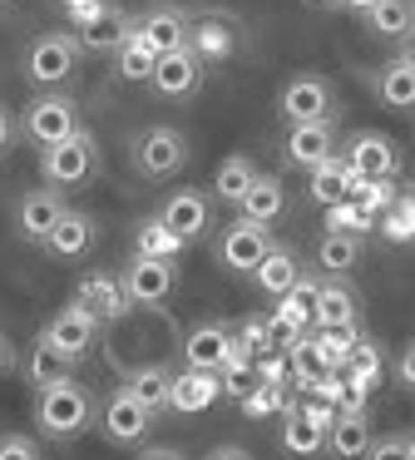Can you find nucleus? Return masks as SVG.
Returning <instances> with one entry per match:
<instances>
[{
  "mask_svg": "<svg viewBox=\"0 0 415 460\" xmlns=\"http://www.w3.org/2000/svg\"><path fill=\"white\" fill-rule=\"evenodd\" d=\"M154 426V411L134 396L128 386H119L114 396L104 401V416H99V430H104L109 446H138Z\"/></svg>",
  "mask_w": 415,
  "mask_h": 460,
  "instance_id": "9",
  "label": "nucleus"
},
{
  "mask_svg": "<svg viewBox=\"0 0 415 460\" xmlns=\"http://www.w3.org/2000/svg\"><path fill=\"white\" fill-rule=\"evenodd\" d=\"M148 84H154L158 100H193V94L203 90V60H198L188 45L183 50H168V55H158Z\"/></svg>",
  "mask_w": 415,
  "mask_h": 460,
  "instance_id": "11",
  "label": "nucleus"
},
{
  "mask_svg": "<svg viewBox=\"0 0 415 460\" xmlns=\"http://www.w3.org/2000/svg\"><path fill=\"white\" fill-rule=\"evenodd\" d=\"M183 164H188V139L168 124H154L134 139V169L144 179H173Z\"/></svg>",
  "mask_w": 415,
  "mask_h": 460,
  "instance_id": "5",
  "label": "nucleus"
},
{
  "mask_svg": "<svg viewBox=\"0 0 415 460\" xmlns=\"http://www.w3.org/2000/svg\"><path fill=\"white\" fill-rule=\"evenodd\" d=\"M183 248H188V243L178 238V233L168 228L158 213H154V218H144V223L134 228V252H148V258H178Z\"/></svg>",
  "mask_w": 415,
  "mask_h": 460,
  "instance_id": "34",
  "label": "nucleus"
},
{
  "mask_svg": "<svg viewBox=\"0 0 415 460\" xmlns=\"http://www.w3.org/2000/svg\"><path fill=\"white\" fill-rule=\"evenodd\" d=\"M326 228H331V233H371L375 228V213L356 208V203L346 199V203H331V208H326Z\"/></svg>",
  "mask_w": 415,
  "mask_h": 460,
  "instance_id": "41",
  "label": "nucleus"
},
{
  "mask_svg": "<svg viewBox=\"0 0 415 460\" xmlns=\"http://www.w3.org/2000/svg\"><path fill=\"white\" fill-rule=\"evenodd\" d=\"M341 5H346V11H356V15H366V11L375 5V0H341Z\"/></svg>",
  "mask_w": 415,
  "mask_h": 460,
  "instance_id": "50",
  "label": "nucleus"
},
{
  "mask_svg": "<svg viewBox=\"0 0 415 460\" xmlns=\"http://www.w3.org/2000/svg\"><path fill=\"white\" fill-rule=\"evenodd\" d=\"M75 35H79V45H84L89 55H114L119 45L134 35V21H128L119 5H104V11L89 15L84 25H75Z\"/></svg>",
  "mask_w": 415,
  "mask_h": 460,
  "instance_id": "20",
  "label": "nucleus"
},
{
  "mask_svg": "<svg viewBox=\"0 0 415 460\" xmlns=\"http://www.w3.org/2000/svg\"><path fill=\"white\" fill-rule=\"evenodd\" d=\"M89 248H94V218L79 213V208H65V218H59L55 233L45 238V252L59 262H75V258H84Z\"/></svg>",
  "mask_w": 415,
  "mask_h": 460,
  "instance_id": "22",
  "label": "nucleus"
},
{
  "mask_svg": "<svg viewBox=\"0 0 415 460\" xmlns=\"http://www.w3.org/2000/svg\"><path fill=\"white\" fill-rule=\"evenodd\" d=\"M331 104H336V94L322 75H292L282 84V94H277V114L287 124H316L331 114Z\"/></svg>",
  "mask_w": 415,
  "mask_h": 460,
  "instance_id": "8",
  "label": "nucleus"
},
{
  "mask_svg": "<svg viewBox=\"0 0 415 460\" xmlns=\"http://www.w3.org/2000/svg\"><path fill=\"white\" fill-rule=\"evenodd\" d=\"M79 129H84V124H79V104L59 90L35 94V100L25 104V114H20V134H25L30 144H40V149H49V144L69 139V134H79Z\"/></svg>",
  "mask_w": 415,
  "mask_h": 460,
  "instance_id": "3",
  "label": "nucleus"
},
{
  "mask_svg": "<svg viewBox=\"0 0 415 460\" xmlns=\"http://www.w3.org/2000/svg\"><path fill=\"white\" fill-rule=\"evenodd\" d=\"M401 60H411V65H415V25H411V35L401 40Z\"/></svg>",
  "mask_w": 415,
  "mask_h": 460,
  "instance_id": "49",
  "label": "nucleus"
},
{
  "mask_svg": "<svg viewBox=\"0 0 415 460\" xmlns=\"http://www.w3.org/2000/svg\"><path fill=\"white\" fill-rule=\"evenodd\" d=\"M282 450H287V456H316V450H326V426L302 406V401H292V406H287Z\"/></svg>",
  "mask_w": 415,
  "mask_h": 460,
  "instance_id": "25",
  "label": "nucleus"
},
{
  "mask_svg": "<svg viewBox=\"0 0 415 460\" xmlns=\"http://www.w3.org/2000/svg\"><path fill=\"white\" fill-rule=\"evenodd\" d=\"M405 456H411V460H415V440H405Z\"/></svg>",
  "mask_w": 415,
  "mask_h": 460,
  "instance_id": "52",
  "label": "nucleus"
},
{
  "mask_svg": "<svg viewBox=\"0 0 415 460\" xmlns=\"http://www.w3.org/2000/svg\"><path fill=\"white\" fill-rule=\"evenodd\" d=\"M35 456H40V446L30 436H15V430L0 436V460H35Z\"/></svg>",
  "mask_w": 415,
  "mask_h": 460,
  "instance_id": "43",
  "label": "nucleus"
},
{
  "mask_svg": "<svg viewBox=\"0 0 415 460\" xmlns=\"http://www.w3.org/2000/svg\"><path fill=\"white\" fill-rule=\"evenodd\" d=\"M227 361H233V327H223V322H198L183 337V367L223 371Z\"/></svg>",
  "mask_w": 415,
  "mask_h": 460,
  "instance_id": "18",
  "label": "nucleus"
},
{
  "mask_svg": "<svg viewBox=\"0 0 415 460\" xmlns=\"http://www.w3.org/2000/svg\"><path fill=\"white\" fill-rule=\"evenodd\" d=\"M267 252H272V228H267V223L237 218L217 233V262H223L227 272H247V278H252V268Z\"/></svg>",
  "mask_w": 415,
  "mask_h": 460,
  "instance_id": "6",
  "label": "nucleus"
},
{
  "mask_svg": "<svg viewBox=\"0 0 415 460\" xmlns=\"http://www.w3.org/2000/svg\"><path fill=\"white\" fill-rule=\"evenodd\" d=\"M395 208L405 213V223H411V233H415V193H395Z\"/></svg>",
  "mask_w": 415,
  "mask_h": 460,
  "instance_id": "47",
  "label": "nucleus"
},
{
  "mask_svg": "<svg viewBox=\"0 0 415 460\" xmlns=\"http://www.w3.org/2000/svg\"><path fill=\"white\" fill-rule=\"evenodd\" d=\"M361 21H366V31L381 35V40H405L411 25H415V0H375Z\"/></svg>",
  "mask_w": 415,
  "mask_h": 460,
  "instance_id": "28",
  "label": "nucleus"
},
{
  "mask_svg": "<svg viewBox=\"0 0 415 460\" xmlns=\"http://www.w3.org/2000/svg\"><path fill=\"white\" fill-rule=\"evenodd\" d=\"M79 55H84V45H79L75 31L40 35V40H30V50H25V80L40 84V90H55V84H65L69 75H75Z\"/></svg>",
  "mask_w": 415,
  "mask_h": 460,
  "instance_id": "2",
  "label": "nucleus"
},
{
  "mask_svg": "<svg viewBox=\"0 0 415 460\" xmlns=\"http://www.w3.org/2000/svg\"><path fill=\"white\" fill-rule=\"evenodd\" d=\"M356 262H361V233H322V243H316V268L331 272V278H341V272H351Z\"/></svg>",
  "mask_w": 415,
  "mask_h": 460,
  "instance_id": "29",
  "label": "nucleus"
},
{
  "mask_svg": "<svg viewBox=\"0 0 415 460\" xmlns=\"http://www.w3.org/2000/svg\"><path fill=\"white\" fill-rule=\"evenodd\" d=\"M217 376H223V396H227V401H237V406H243V401L252 396L257 386H262V376H257V361H252V357L227 361V367L217 371Z\"/></svg>",
  "mask_w": 415,
  "mask_h": 460,
  "instance_id": "38",
  "label": "nucleus"
},
{
  "mask_svg": "<svg viewBox=\"0 0 415 460\" xmlns=\"http://www.w3.org/2000/svg\"><path fill=\"white\" fill-rule=\"evenodd\" d=\"M395 376H401V381H405V386H411V391H415V341H411V347H405V351H401V357H395Z\"/></svg>",
  "mask_w": 415,
  "mask_h": 460,
  "instance_id": "46",
  "label": "nucleus"
},
{
  "mask_svg": "<svg viewBox=\"0 0 415 460\" xmlns=\"http://www.w3.org/2000/svg\"><path fill=\"white\" fill-rule=\"evenodd\" d=\"M287 164H296V169H316L322 159H331L336 139H331V124L316 119V124H287Z\"/></svg>",
  "mask_w": 415,
  "mask_h": 460,
  "instance_id": "21",
  "label": "nucleus"
},
{
  "mask_svg": "<svg viewBox=\"0 0 415 460\" xmlns=\"http://www.w3.org/2000/svg\"><path fill=\"white\" fill-rule=\"evenodd\" d=\"M306 5H322V11H331V5H341V0H306Z\"/></svg>",
  "mask_w": 415,
  "mask_h": 460,
  "instance_id": "51",
  "label": "nucleus"
},
{
  "mask_svg": "<svg viewBox=\"0 0 415 460\" xmlns=\"http://www.w3.org/2000/svg\"><path fill=\"white\" fill-rule=\"evenodd\" d=\"M296 278H302V262H296V252L282 248V243H272V252H267V258L252 268V282L267 292V297H282V292H292Z\"/></svg>",
  "mask_w": 415,
  "mask_h": 460,
  "instance_id": "26",
  "label": "nucleus"
},
{
  "mask_svg": "<svg viewBox=\"0 0 415 460\" xmlns=\"http://www.w3.org/2000/svg\"><path fill=\"white\" fill-rule=\"evenodd\" d=\"M65 189H55V183H45V189H30L25 199L15 203V228L25 243H40L45 248V238L55 233V223L65 218Z\"/></svg>",
  "mask_w": 415,
  "mask_h": 460,
  "instance_id": "10",
  "label": "nucleus"
},
{
  "mask_svg": "<svg viewBox=\"0 0 415 460\" xmlns=\"http://www.w3.org/2000/svg\"><path fill=\"white\" fill-rule=\"evenodd\" d=\"M351 203L381 218V213L395 203V183H391V179H356V183H351Z\"/></svg>",
  "mask_w": 415,
  "mask_h": 460,
  "instance_id": "40",
  "label": "nucleus"
},
{
  "mask_svg": "<svg viewBox=\"0 0 415 460\" xmlns=\"http://www.w3.org/2000/svg\"><path fill=\"white\" fill-rule=\"evenodd\" d=\"M361 307H356V292L346 282H322L316 292V322L312 327H336V322H356Z\"/></svg>",
  "mask_w": 415,
  "mask_h": 460,
  "instance_id": "33",
  "label": "nucleus"
},
{
  "mask_svg": "<svg viewBox=\"0 0 415 460\" xmlns=\"http://www.w3.org/2000/svg\"><path fill=\"white\" fill-rule=\"evenodd\" d=\"M168 381H173V371H168V367H138L134 376L124 381V386L134 391V396H138V401H144V406L158 416V411L168 406Z\"/></svg>",
  "mask_w": 415,
  "mask_h": 460,
  "instance_id": "36",
  "label": "nucleus"
},
{
  "mask_svg": "<svg viewBox=\"0 0 415 460\" xmlns=\"http://www.w3.org/2000/svg\"><path fill=\"white\" fill-rule=\"evenodd\" d=\"M208 456H213V460H227V456H233V460H243L247 450H243V446H213V450H208Z\"/></svg>",
  "mask_w": 415,
  "mask_h": 460,
  "instance_id": "48",
  "label": "nucleus"
},
{
  "mask_svg": "<svg viewBox=\"0 0 415 460\" xmlns=\"http://www.w3.org/2000/svg\"><path fill=\"white\" fill-rule=\"evenodd\" d=\"M134 35L154 55L183 50V45H188V15L173 11V5H158V11H148V15H138V21H134Z\"/></svg>",
  "mask_w": 415,
  "mask_h": 460,
  "instance_id": "19",
  "label": "nucleus"
},
{
  "mask_svg": "<svg viewBox=\"0 0 415 460\" xmlns=\"http://www.w3.org/2000/svg\"><path fill=\"white\" fill-rule=\"evenodd\" d=\"M341 159L351 164L356 179H395V169H401V154H395V144L385 139L381 129L351 134V144H346Z\"/></svg>",
  "mask_w": 415,
  "mask_h": 460,
  "instance_id": "15",
  "label": "nucleus"
},
{
  "mask_svg": "<svg viewBox=\"0 0 415 460\" xmlns=\"http://www.w3.org/2000/svg\"><path fill=\"white\" fill-rule=\"evenodd\" d=\"M10 371H20V347L10 332H0V376H10Z\"/></svg>",
  "mask_w": 415,
  "mask_h": 460,
  "instance_id": "45",
  "label": "nucleus"
},
{
  "mask_svg": "<svg viewBox=\"0 0 415 460\" xmlns=\"http://www.w3.org/2000/svg\"><path fill=\"white\" fill-rule=\"evenodd\" d=\"M282 208H287V189H282V179H277V173H257L252 189L237 199V218L267 223V228L282 218Z\"/></svg>",
  "mask_w": 415,
  "mask_h": 460,
  "instance_id": "23",
  "label": "nucleus"
},
{
  "mask_svg": "<svg viewBox=\"0 0 415 460\" xmlns=\"http://www.w3.org/2000/svg\"><path fill=\"white\" fill-rule=\"evenodd\" d=\"M69 367H75V361L69 357H59L55 347H49L45 337H35V347L25 351V357H20V371H25V381L30 386H49V381H59V376H69Z\"/></svg>",
  "mask_w": 415,
  "mask_h": 460,
  "instance_id": "31",
  "label": "nucleus"
},
{
  "mask_svg": "<svg viewBox=\"0 0 415 460\" xmlns=\"http://www.w3.org/2000/svg\"><path fill=\"white\" fill-rule=\"evenodd\" d=\"M375 94L385 110H415V65L411 60H391L375 75Z\"/></svg>",
  "mask_w": 415,
  "mask_h": 460,
  "instance_id": "30",
  "label": "nucleus"
},
{
  "mask_svg": "<svg viewBox=\"0 0 415 460\" xmlns=\"http://www.w3.org/2000/svg\"><path fill=\"white\" fill-rule=\"evenodd\" d=\"M217 396H223V376H217V371H203V367H183L168 381V411H178V416H198V411H208Z\"/></svg>",
  "mask_w": 415,
  "mask_h": 460,
  "instance_id": "17",
  "label": "nucleus"
},
{
  "mask_svg": "<svg viewBox=\"0 0 415 460\" xmlns=\"http://www.w3.org/2000/svg\"><path fill=\"white\" fill-rule=\"evenodd\" d=\"M59 5H65V11H69V5H79V0H59Z\"/></svg>",
  "mask_w": 415,
  "mask_h": 460,
  "instance_id": "53",
  "label": "nucleus"
},
{
  "mask_svg": "<svg viewBox=\"0 0 415 460\" xmlns=\"http://www.w3.org/2000/svg\"><path fill=\"white\" fill-rule=\"evenodd\" d=\"M252 179H257L252 159H247V154H227V159L217 164V173H213V199H223V203L237 208V199L252 189Z\"/></svg>",
  "mask_w": 415,
  "mask_h": 460,
  "instance_id": "32",
  "label": "nucleus"
},
{
  "mask_svg": "<svg viewBox=\"0 0 415 460\" xmlns=\"http://www.w3.org/2000/svg\"><path fill=\"white\" fill-rule=\"evenodd\" d=\"M69 302H79L99 327H114V322L128 312L124 278H114V272H89V278H79V288H75V297H69Z\"/></svg>",
  "mask_w": 415,
  "mask_h": 460,
  "instance_id": "14",
  "label": "nucleus"
},
{
  "mask_svg": "<svg viewBox=\"0 0 415 460\" xmlns=\"http://www.w3.org/2000/svg\"><path fill=\"white\" fill-rule=\"evenodd\" d=\"M89 420H94V391L79 386L75 376H59V381H49V386L35 391V426H40V436L75 440V436L89 430Z\"/></svg>",
  "mask_w": 415,
  "mask_h": 460,
  "instance_id": "1",
  "label": "nucleus"
},
{
  "mask_svg": "<svg viewBox=\"0 0 415 460\" xmlns=\"http://www.w3.org/2000/svg\"><path fill=\"white\" fill-rule=\"evenodd\" d=\"M15 139H20V114L10 104H0V159L15 149Z\"/></svg>",
  "mask_w": 415,
  "mask_h": 460,
  "instance_id": "44",
  "label": "nucleus"
},
{
  "mask_svg": "<svg viewBox=\"0 0 415 460\" xmlns=\"http://www.w3.org/2000/svg\"><path fill=\"white\" fill-rule=\"evenodd\" d=\"M99 169V144L94 134H69V139L49 144V149H40V173H45V183H55V189H79V183H89Z\"/></svg>",
  "mask_w": 415,
  "mask_h": 460,
  "instance_id": "4",
  "label": "nucleus"
},
{
  "mask_svg": "<svg viewBox=\"0 0 415 460\" xmlns=\"http://www.w3.org/2000/svg\"><path fill=\"white\" fill-rule=\"evenodd\" d=\"M346 371H351V376L361 381L366 391H371L375 381H381V351H375L371 341H356V347H351V357H346Z\"/></svg>",
  "mask_w": 415,
  "mask_h": 460,
  "instance_id": "42",
  "label": "nucleus"
},
{
  "mask_svg": "<svg viewBox=\"0 0 415 460\" xmlns=\"http://www.w3.org/2000/svg\"><path fill=\"white\" fill-rule=\"evenodd\" d=\"M326 450H331V456H366V450H371V420H366V406L336 411L331 430H326Z\"/></svg>",
  "mask_w": 415,
  "mask_h": 460,
  "instance_id": "27",
  "label": "nucleus"
},
{
  "mask_svg": "<svg viewBox=\"0 0 415 460\" xmlns=\"http://www.w3.org/2000/svg\"><path fill=\"white\" fill-rule=\"evenodd\" d=\"M40 337H45L49 347L59 351V357L79 361L89 347H94V337H99V322L89 317V312L79 307V302H69V307H59L55 317H49L45 327H40Z\"/></svg>",
  "mask_w": 415,
  "mask_h": 460,
  "instance_id": "13",
  "label": "nucleus"
},
{
  "mask_svg": "<svg viewBox=\"0 0 415 460\" xmlns=\"http://www.w3.org/2000/svg\"><path fill=\"white\" fill-rule=\"evenodd\" d=\"M158 218H163L183 243H193V238H203L208 223H213V199H208L203 189H178L158 203Z\"/></svg>",
  "mask_w": 415,
  "mask_h": 460,
  "instance_id": "16",
  "label": "nucleus"
},
{
  "mask_svg": "<svg viewBox=\"0 0 415 460\" xmlns=\"http://www.w3.org/2000/svg\"><path fill=\"white\" fill-rule=\"evenodd\" d=\"M119 278H124L128 302H138V307H158V302H168V297H173V288H178L173 258H148V252H134Z\"/></svg>",
  "mask_w": 415,
  "mask_h": 460,
  "instance_id": "7",
  "label": "nucleus"
},
{
  "mask_svg": "<svg viewBox=\"0 0 415 460\" xmlns=\"http://www.w3.org/2000/svg\"><path fill=\"white\" fill-rule=\"evenodd\" d=\"M316 292H322V282L302 272V278H296V288L277 297V317L296 322V327H312V322H316Z\"/></svg>",
  "mask_w": 415,
  "mask_h": 460,
  "instance_id": "35",
  "label": "nucleus"
},
{
  "mask_svg": "<svg viewBox=\"0 0 415 460\" xmlns=\"http://www.w3.org/2000/svg\"><path fill=\"white\" fill-rule=\"evenodd\" d=\"M351 183H356V173H351V164L346 159H322L316 169H306V193H312L322 208H331V203H346L351 199Z\"/></svg>",
  "mask_w": 415,
  "mask_h": 460,
  "instance_id": "24",
  "label": "nucleus"
},
{
  "mask_svg": "<svg viewBox=\"0 0 415 460\" xmlns=\"http://www.w3.org/2000/svg\"><path fill=\"white\" fill-rule=\"evenodd\" d=\"M237 21L233 15H223V11H208V15H193L188 21V50L198 55V60H208V65H223V60H233L237 55Z\"/></svg>",
  "mask_w": 415,
  "mask_h": 460,
  "instance_id": "12",
  "label": "nucleus"
},
{
  "mask_svg": "<svg viewBox=\"0 0 415 460\" xmlns=\"http://www.w3.org/2000/svg\"><path fill=\"white\" fill-rule=\"evenodd\" d=\"M114 65H119V75H124V80H148V75H154V65H158V55L148 50L138 35H128V40L114 50Z\"/></svg>",
  "mask_w": 415,
  "mask_h": 460,
  "instance_id": "39",
  "label": "nucleus"
},
{
  "mask_svg": "<svg viewBox=\"0 0 415 460\" xmlns=\"http://www.w3.org/2000/svg\"><path fill=\"white\" fill-rule=\"evenodd\" d=\"M312 341L322 347V357L331 361V367H346V357H351V347L361 341V332H356V322H336V327H312Z\"/></svg>",
  "mask_w": 415,
  "mask_h": 460,
  "instance_id": "37",
  "label": "nucleus"
}]
</instances>
